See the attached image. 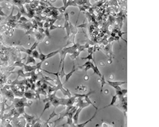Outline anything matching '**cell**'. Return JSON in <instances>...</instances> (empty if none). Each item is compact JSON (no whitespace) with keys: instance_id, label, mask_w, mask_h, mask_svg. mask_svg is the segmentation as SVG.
I'll use <instances>...</instances> for the list:
<instances>
[{"instance_id":"obj_1","label":"cell","mask_w":159,"mask_h":127,"mask_svg":"<svg viewBox=\"0 0 159 127\" xmlns=\"http://www.w3.org/2000/svg\"><path fill=\"white\" fill-rule=\"evenodd\" d=\"M108 82L109 85H111L112 87H114L117 90H119V91H120L121 90V89L119 86V85L127 83L126 82H113L108 81Z\"/></svg>"},{"instance_id":"obj_2","label":"cell","mask_w":159,"mask_h":127,"mask_svg":"<svg viewBox=\"0 0 159 127\" xmlns=\"http://www.w3.org/2000/svg\"><path fill=\"white\" fill-rule=\"evenodd\" d=\"M83 108L81 107H80L76 111V113L74 114V115L73 116V118L74 119V124H78V117L81 111L82 110V109Z\"/></svg>"},{"instance_id":"obj_3","label":"cell","mask_w":159,"mask_h":127,"mask_svg":"<svg viewBox=\"0 0 159 127\" xmlns=\"http://www.w3.org/2000/svg\"><path fill=\"white\" fill-rule=\"evenodd\" d=\"M76 71V69L75 68V66H73V69L72 70L71 72H69V73H68V74H66V79H65V83H66L69 80L70 78L72 76V75L73 73H74V72H75Z\"/></svg>"},{"instance_id":"obj_4","label":"cell","mask_w":159,"mask_h":127,"mask_svg":"<svg viewBox=\"0 0 159 127\" xmlns=\"http://www.w3.org/2000/svg\"><path fill=\"white\" fill-rule=\"evenodd\" d=\"M97 111H95V112L94 114V115H93V116L91 118L89 119L88 120L84 122V123H82V124H77V126L78 127H83L85 125H86V124H87V123H88V122H89L91 121L92 119H93L95 117V115L96 114Z\"/></svg>"},{"instance_id":"obj_5","label":"cell","mask_w":159,"mask_h":127,"mask_svg":"<svg viewBox=\"0 0 159 127\" xmlns=\"http://www.w3.org/2000/svg\"><path fill=\"white\" fill-rule=\"evenodd\" d=\"M50 102H47L46 103L45 106H44L43 110L42 112L41 113V115H40V117H39V118L41 117L43 114L44 112H45V111H46V110L47 109H48L50 107Z\"/></svg>"},{"instance_id":"obj_6","label":"cell","mask_w":159,"mask_h":127,"mask_svg":"<svg viewBox=\"0 0 159 127\" xmlns=\"http://www.w3.org/2000/svg\"><path fill=\"white\" fill-rule=\"evenodd\" d=\"M57 114L56 113L55 111V109H54V110H53V111H52V113L50 114L49 116V118L48 119L47 121H46V124H47V123H48V122L50 120L52 119V118L55 117V116H57Z\"/></svg>"},{"instance_id":"obj_7","label":"cell","mask_w":159,"mask_h":127,"mask_svg":"<svg viewBox=\"0 0 159 127\" xmlns=\"http://www.w3.org/2000/svg\"><path fill=\"white\" fill-rule=\"evenodd\" d=\"M65 72L64 71V64H63V66H62V69L61 72H59V77H60L61 79H62L63 77L66 75Z\"/></svg>"},{"instance_id":"obj_8","label":"cell","mask_w":159,"mask_h":127,"mask_svg":"<svg viewBox=\"0 0 159 127\" xmlns=\"http://www.w3.org/2000/svg\"><path fill=\"white\" fill-rule=\"evenodd\" d=\"M117 99V96L116 95L115 96H112V102H111L110 104L109 105H107V106L105 107L104 108H105L106 107H108L110 106H111V105H112L114 104V103H115L116 100Z\"/></svg>"},{"instance_id":"obj_9","label":"cell","mask_w":159,"mask_h":127,"mask_svg":"<svg viewBox=\"0 0 159 127\" xmlns=\"http://www.w3.org/2000/svg\"><path fill=\"white\" fill-rule=\"evenodd\" d=\"M107 83L105 81L104 78V76H103L101 78V92H102V89L103 88L104 85L106 84Z\"/></svg>"},{"instance_id":"obj_10","label":"cell","mask_w":159,"mask_h":127,"mask_svg":"<svg viewBox=\"0 0 159 127\" xmlns=\"http://www.w3.org/2000/svg\"><path fill=\"white\" fill-rule=\"evenodd\" d=\"M42 70L43 71H45V72H46V73H48V74H53L54 75L56 76L59 75V72H57V73H53V72H49V71L46 70Z\"/></svg>"},{"instance_id":"obj_11","label":"cell","mask_w":159,"mask_h":127,"mask_svg":"<svg viewBox=\"0 0 159 127\" xmlns=\"http://www.w3.org/2000/svg\"><path fill=\"white\" fill-rule=\"evenodd\" d=\"M72 117H68V118L67 122L66 124H68L69 125H71L72 124L73 121H72Z\"/></svg>"}]
</instances>
